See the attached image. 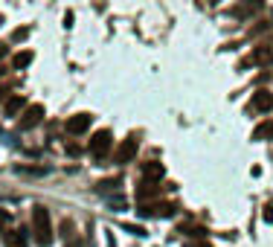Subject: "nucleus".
<instances>
[{
    "mask_svg": "<svg viewBox=\"0 0 273 247\" xmlns=\"http://www.w3.org/2000/svg\"><path fill=\"white\" fill-rule=\"evenodd\" d=\"M90 119H93L90 114H76L64 122V128H67V134H85L90 128Z\"/></svg>",
    "mask_w": 273,
    "mask_h": 247,
    "instance_id": "obj_4",
    "label": "nucleus"
},
{
    "mask_svg": "<svg viewBox=\"0 0 273 247\" xmlns=\"http://www.w3.org/2000/svg\"><path fill=\"white\" fill-rule=\"evenodd\" d=\"M26 64H32V52H17L15 55V67L20 70V67H26Z\"/></svg>",
    "mask_w": 273,
    "mask_h": 247,
    "instance_id": "obj_14",
    "label": "nucleus"
},
{
    "mask_svg": "<svg viewBox=\"0 0 273 247\" xmlns=\"http://www.w3.org/2000/svg\"><path fill=\"white\" fill-rule=\"evenodd\" d=\"M142 215H157V218H171L174 215V204H160V207H142Z\"/></svg>",
    "mask_w": 273,
    "mask_h": 247,
    "instance_id": "obj_9",
    "label": "nucleus"
},
{
    "mask_svg": "<svg viewBox=\"0 0 273 247\" xmlns=\"http://www.w3.org/2000/svg\"><path fill=\"white\" fill-rule=\"evenodd\" d=\"M183 247H209L206 242H189V245H183Z\"/></svg>",
    "mask_w": 273,
    "mask_h": 247,
    "instance_id": "obj_17",
    "label": "nucleus"
},
{
    "mask_svg": "<svg viewBox=\"0 0 273 247\" xmlns=\"http://www.w3.org/2000/svg\"><path fill=\"white\" fill-rule=\"evenodd\" d=\"M120 186V181H102L99 183V192H108V189H117Z\"/></svg>",
    "mask_w": 273,
    "mask_h": 247,
    "instance_id": "obj_16",
    "label": "nucleus"
},
{
    "mask_svg": "<svg viewBox=\"0 0 273 247\" xmlns=\"http://www.w3.org/2000/svg\"><path fill=\"white\" fill-rule=\"evenodd\" d=\"M166 175V169H163V163H157V160H148V163H142V178L151 183V181H160Z\"/></svg>",
    "mask_w": 273,
    "mask_h": 247,
    "instance_id": "obj_7",
    "label": "nucleus"
},
{
    "mask_svg": "<svg viewBox=\"0 0 273 247\" xmlns=\"http://www.w3.org/2000/svg\"><path fill=\"white\" fill-rule=\"evenodd\" d=\"M41 119H44V105H29L26 114H23V119H20V128L29 131V128H35Z\"/></svg>",
    "mask_w": 273,
    "mask_h": 247,
    "instance_id": "obj_3",
    "label": "nucleus"
},
{
    "mask_svg": "<svg viewBox=\"0 0 273 247\" xmlns=\"http://www.w3.org/2000/svg\"><path fill=\"white\" fill-rule=\"evenodd\" d=\"M111 146H114V140H111V131H96V134H93V140H90V146H87V151H90L96 160H102L105 154L111 151Z\"/></svg>",
    "mask_w": 273,
    "mask_h": 247,
    "instance_id": "obj_2",
    "label": "nucleus"
},
{
    "mask_svg": "<svg viewBox=\"0 0 273 247\" xmlns=\"http://www.w3.org/2000/svg\"><path fill=\"white\" fill-rule=\"evenodd\" d=\"M268 137H273V119L271 122H262L256 131H253V140H268Z\"/></svg>",
    "mask_w": 273,
    "mask_h": 247,
    "instance_id": "obj_12",
    "label": "nucleus"
},
{
    "mask_svg": "<svg viewBox=\"0 0 273 247\" xmlns=\"http://www.w3.org/2000/svg\"><path fill=\"white\" fill-rule=\"evenodd\" d=\"M67 247H82V242H79V239H70V245Z\"/></svg>",
    "mask_w": 273,
    "mask_h": 247,
    "instance_id": "obj_19",
    "label": "nucleus"
},
{
    "mask_svg": "<svg viewBox=\"0 0 273 247\" xmlns=\"http://www.w3.org/2000/svg\"><path fill=\"white\" fill-rule=\"evenodd\" d=\"M160 189L154 186V183H148V181H142V186L136 189V201H145V198H151V195H157Z\"/></svg>",
    "mask_w": 273,
    "mask_h": 247,
    "instance_id": "obj_11",
    "label": "nucleus"
},
{
    "mask_svg": "<svg viewBox=\"0 0 273 247\" xmlns=\"http://www.w3.org/2000/svg\"><path fill=\"white\" fill-rule=\"evenodd\" d=\"M3 245H6V247H26V245H29V236H26L23 230L6 233V236H3Z\"/></svg>",
    "mask_w": 273,
    "mask_h": 247,
    "instance_id": "obj_8",
    "label": "nucleus"
},
{
    "mask_svg": "<svg viewBox=\"0 0 273 247\" xmlns=\"http://www.w3.org/2000/svg\"><path fill=\"white\" fill-rule=\"evenodd\" d=\"M250 61H253V64H271L273 61V47H256L253 55H250Z\"/></svg>",
    "mask_w": 273,
    "mask_h": 247,
    "instance_id": "obj_10",
    "label": "nucleus"
},
{
    "mask_svg": "<svg viewBox=\"0 0 273 247\" xmlns=\"http://www.w3.org/2000/svg\"><path fill=\"white\" fill-rule=\"evenodd\" d=\"M32 227H35V239L47 247L52 245V227H50V213L44 207H35L32 210Z\"/></svg>",
    "mask_w": 273,
    "mask_h": 247,
    "instance_id": "obj_1",
    "label": "nucleus"
},
{
    "mask_svg": "<svg viewBox=\"0 0 273 247\" xmlns=\"http://www.w3.org/2000/svg\"><path fill=\"white\" fill-rule=\"evenodd\" d=\"M265 221H273V207H268V210H265Z\"/></svg>",
    "mask_w": 273,
    "mask_h": 247,
    "instance_id": "obj_18",
    "label": "nucleus"
},
{
    "mask_svg": "<svg viewBox=\"0 0 273 247\" xmlns=\"http://www.w3.org/2000/svg\"><path fill=\"white\" fill-rule=\"evenodd\" d=\"M250 108L253 111H271L273 108V93H268V90H259V93H253V102H250Z\"/></svg>",
    "mask_w": 273,
    "mask_h": 247,
    "instance_id": "obj_6",
    "label": "nucleus"
},
{
    "mask_svg": "<svg viewBox=\"0 0 273 247\" xmlns=\"http://www.w3.org/2000/svg\"><path fill=\"white\" fill-rule=\"evenodd\" d=\"M134 154H136V140H134V137H128V140L114 151V160H117V163H131V160H134Z\"/></svg>",
    "mask_w": 273,
    "mask_h": 247,
    "instance_id": "obj_5",
    "label": "nucleus"
},
{
    "mask_svg": "<svg viewBox=\"0 0 273 247\" xmlns=\"http://www.w3.org/2000/svg\"><path fill=\"white\" fill-rule=\"evenodd\" d=\"M128 233H134V236H145V227H139V224H122Z\"/></svg>",
    "mask_w": 273,
    "mask_h": 247,
    "instance_id": "obj_15",
    "label": "nucleus"
},
{
    "mask_svg": "<svg viewBox=\"0 0 273 247\" xmlns=\"http://www.w3.org/2000/svg\"><path fill=\"white\" fill-rule=\"evenodd\" d=\"M20 108H23V96H12L9 102H6V114L9 116H15Z\"/></svg>",
    "mask_w": 273,
    "mask_h": 247,
    "instance_id": "obj_13",
    "label": "nucleus"
}]
</instances>
